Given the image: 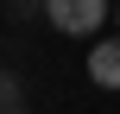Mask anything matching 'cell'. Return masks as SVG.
Wrapping results in <instances>:
<instances>
[{
  "instance_id": "1",
  "label": "cell",
  "mask_w": 120,
  "mask_h": 114,
  "mask_svg": "<svg viewBox=\"0 0 120 114\" xmlns=\"http://www.w3.org/2000/svg\"><path fill=\"white\" fill-rule=\"evenodd\" d=\"M44 19L63 38H95L108 25V0H44Z\"/></svg>"
},
{
  "instance_id": "2",
  "label": "cell",
  "mask_w": 120,
  "mask_h": 114,
  "mask_svg": "<svg viewBox=\"0 0 120 114\" xmlns=\"http://www.w3.org/2000/svg\"><path fill=\"white\" fill-rule=\"evenodd\" d=\"M89 83L95 89H120V38H95L89 44Z\"/></svg>"
}]
</instances>
